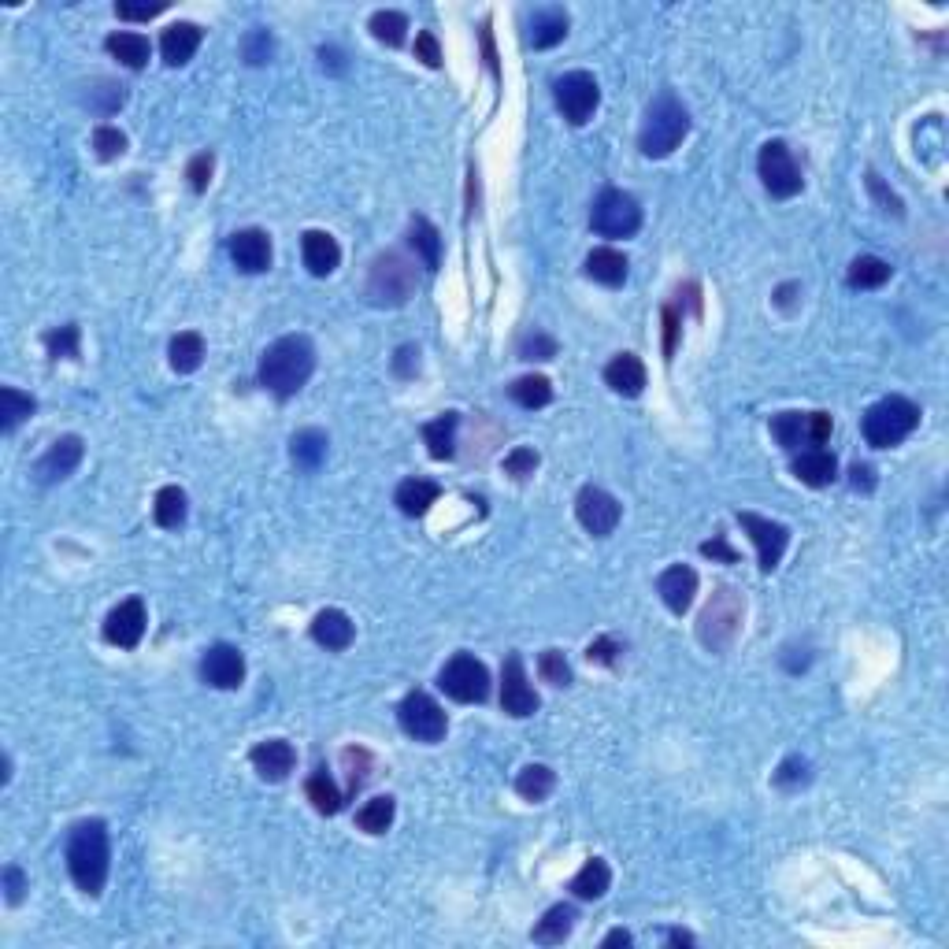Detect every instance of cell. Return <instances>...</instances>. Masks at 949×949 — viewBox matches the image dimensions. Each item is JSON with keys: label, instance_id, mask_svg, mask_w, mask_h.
I'll return each instance as SVG.
<instances>
[{"label": "cell", "instance_id": "6da1fadb", "mask_svg": "<svg viewBox=\"0 0 949 949\" xmlns=\"http://www.w3.org/2000/svg\"><path fill=\"white\" fill-rule=\"evenodd\" d=\"M312 371H316V349L304 334L279 338L260 356V386H267L275 397H293L312 379Z\"/></svg>", "mask_w": 949, "mask_h": 949}, {"label": "cell", "instance_id": "7a4b0ae2", "mask_svg": "<svg viewBox=\"0 0 949 949\" xmlns=\"http://www.w3.org/2000/svg\"><path fill=\"white\" fill-rule=\"evenodd\" d=\"M67 872L89 898H97L104 890V879H108V827H104V820H82L71 827Z\"/></svg>", "mask_w": 949, "mask_h": 949}, {"label": "cell", "instance_id": "3957f363", "mask_svg": "<svg viewBox=\"0 0 949 949\" xmlns=\"http://www.w3.org/2000/svg\"><path fill=\"white\" fill-rule=\"evenodd\" d=\"M686 134H690V112L671 93H660L657 101L649 104L642 134H638V149L646 152L649 160H660V156L679 149V141Z\"/></svg>", "mask_w": 949, "mask_h": 949}, {"label": "cell", "instance_id": "277c9868", "mask_svg": "<svg viewBox=\"0 0 949 949\" xmlns=\"http://www.w3.org/2000/svg\"><path fill=\"white\" fill-rule=\"evenodd\" d=\"M916 423H920V408L909 397H883L864 412V438L875 449H890L905 442L916 431Z\"/></svg>", "mask_w": 949, "mask_h": 949}, {"label": "cell", "instance_id": "5b68a950", "mask_svg": "<svg viewBox=\"0 0 949 949\" xmlns=\"http://www.w3.org/2000/svg\"><path fill=\"white\" fill-rule=\"evenodd\" d=\"M416 282V264L408 256L382 253L371 264V275H367V301L379 304V308H397L416 293Z\"/></svg>", "mask_w": 949, "mask_h": 949}, {"label": "cell", "instance_id": "8992f818", "mask_svg": "<svg viewBox=\"0 0 949 949\" xmlns=\"http://www.w3.org/2000/svg\"><path fill=\"white\" fill-rule=\"evenodd\" d=\"M742 612H746L742 597L734 594L731 586H720V590L712 594L709 608L701 612V627H697L701 642L709 649H727L731 638L738 634V627H742Z\"/></svg>", "mask_w": 949, "mask_h": 949}, {"label": "cell", "instance_id": "52a82bcc", "mask_svg": "<svg viewBox=\"0 0 949 949\" xmlns=\"http://www.w3.org/2000/svg\"><path fill=\"white\" fill-rule=\"evenodd\" d=\"M757 171H760L764 190L772 193V197H779V201H786V197H798L801 186H805L801 167H798V160H794V152H790V145H786V141H768V145L760 149Z\"/></svg>", "mask_w": 949, "mask_h": 949}, {"label": "cell", "instance_id": "ba28073f", "mask_svg": "<svg viewBox=\"0 0 949 949\" xmlns=\"http://www.w3.org/2000/svg\"><path fill=\"white\" fill-rule=\"evenodd\" d=\"M590 227H594L601 238H631L634 230L642 227V208H638V201H634L631 193L605 190L594 201Z\"/></svg>", "mask_w": 949, "mask_h": 949}, {"label": "cell", "instance_id": "9c48e42d", "mask_svg": "<svg viewBox=\"0 0 949 949\" xmlns=\"http://www.w3.org/2000/svg\"><path fill=\"white\" fill-rule=\"evenodd\" d=\"M438 686H442L453 701L471 705V701H482V697L490 694V671H486L482 660L471 657V653H456L442 668V675H438Z\"/></svg>", "mask_w": 949, "mask_h": 949}, {"label": "cell", "instance_id": "30bf717a", "mask_svg": "<svg viewBox=\"0 0 949 949\" xmlns=\"http://www.w3.org/2000/svg\"><path fill=\"white\" fill-rule=\"evenodd\" d=\"M397 720H401V727H405L408 738H416V742H442L445 738V712L442 705L434 701L431 694H423V690H412V694L401 701V709H397Z\"/></svg>", "mask_w": 949, "mask_h": 949}, {"label": "cell", "instance_id": "8fae6325", "mask_svg": "<svg viewBox=\"0 0 949 949\" xmlns=\"http://www.w3.org/2000/svg\"><path fill=\"white\" fill-rule=\"evenodd\" d=\"M772 434L783 449H801V445L820 449L831 438V416L827 412H783L772 419Z\"/></svg>", "mask_w": 949, "mask_h": 949}, {"label": "cell", "instance_id": "7c38bea8", "mask_svg": "<svg viewBox=\"0 0 949 949\" xmlns=\"http://www.w3.org/2000/svg\"><path fill=\"white\" fill-rule=\"evenodd\" d=\"M553 97H557V108L564 112V119L575 123V127H583L586 119L597 112V104H601V89H597L594 75H586V71H571V75L557 78Z\"/></svg>", "mask_w": 949, "mask_h": 949}, {"label": "cell", "instance_id": "4fadbf2b", "mask_svg": "<svg viewBox=\"0 0 949 949\" xmlns=\"http://www.w3.org/2000/svg\"><path fill=\"white\" fill-rule=\"evenodd\" d=\"M575 516H579V523H583L594 538H605V534H612L616 523H620V501L608 494V490H601V486H583V490H579V501H575Z\"/></svg>", "mask_w": 949, "mask_h": 949}, {"label": "cell", "instance_id": "5bb4252c", "mask_svg": "<svg viewBox=\"0 0 949 949\" xmlns=\"http://www.w3.org/2000/svg\"><path fill=\"white\" fill-rule=\"evenodd\" d=\"M738 523L749 531L753 545H757V557H760V571H775L779 560L786 553V542H790V531L783 523H772V519H760L753 512H738Z\"/></svg>", "mask_w": 949, "mask_h": 949}, {"label": "cell", "instance_id": "9a60e30c", "mask_svg": "<svg viewBox=\"0 0 949 949\" xmlns=\"http://www.w3.org/2000/svg\"><path fill=\"white\" fill-rule=\"evenodd\" d=\"M501 709H505L508 716H516V720L538 712V694H534V686L527 683V671H523L519 653H512V657L505 660V671H501Z\"/></svg>", "mask_w": 949, "mask_h": 949}, {"label": "cell", "instance_id": "2e32d148", "mask_svg": "<svg viewBox=\"0 0 949 949\" xmlns=\"http://www.w3.org/2000/svg\"><path fill=\"white\" fill-rule=\"evenodd\" d=\"M201 675L216 690H238L245 683V657L234 646H212L201 660Z\"/></svg>", "mask_w": 949, "mask_h": 949}, {"label": "cell", "instance_id": "e0dca14e", "mask_svg": "<svg viewBox=\"0 0 949 949\" xmlns=\"http://www.w3.org/2000/svg\"><path fill=\"white\" fill-rule=\"evenodd\" d=\"M145 623H149L145 620V605H141L138 597H130V601H123V605H115L112 612H108L104 638L119 649H134L141 642V634H145Z\"/></svg>", "mask_w": 949, "mask_h": 949}, {"label": "cell", "instance_id": "ac0fdd59", "mask_svg": "<svg viewBox=\"0 0 949 949\" xmlns=\"http://www.w3.org/2000/svg\"><path fill=\"white\" fill-rule=\"evenodd\" d=\"M230 260H234L238 271H245V275H260V271L271 267V238L256 227L238 230V234L230 238Z\"/></svg>", "mask_w": 949, "mask_h": 949}, {"label": "cell", "instance_id": "d6986e66", "mask_svg": "<svg viewBox=\"0 0 949 949\" xmlns=\"http://www.w3.org/2000/svg\"><path fill=\"white\" fill-rule=\"evenodd\" d=\"M249 760H253V768H256V775H260V779H267V783H282V779L293 772L297 753H293L290 742L271 738V742H260V746L249 753Z\"/></svg>", "mask_w": 949, "mask_h": 949}, {"label": "cell", "instance_id": "ffe728a7", "mask_svg": "<svg viewBox=\"0 0 949 949\" xmlns=\"http://www.w3.org/2000/svg\"><path fill=\"white\" fill-rule=\"evenodd\" d=\"M657 594L660 601L675 612V616H683L686 608L694 605V594H697V571L686 568V564H675V568H668L664 575L657 579Z\"/></svg>", "mask_w": 949, "mask_h": 949}, {"label": "cell", "instance_id": "44dd1931", "mask_svg": "<svg viewBox=\"0 0 949 949\" xmlns=\"http://www.w3.org/2000/svg\"><path fill=\"white\" fill-rule=\"evenodd\" d=\"M78 460H82V438H78V434H67L60 442H52V449L41 456L34 471H38L41 482H60L78 468Z\"/></svg>", "mask_w": 949, "mask_h": 949}, {"label": "cell", "instance_id": "7402d4cb", "mask_svg": "<svg viewBox=\"0 0 949 949\" xmlns=\"http://www.w3.org/2000/svg\"><path fill=\"white\" fill-rule=\"evenodd\" d=\"M301 253H304V267H308L316 279L330 275L334 267L342 264V249H338L334 234H327V230H308L301 238Z\"/></svg>", "mask_w": 949, "mask_h": 949}, {"label": "cell", "instance_id": "603a6c76", "mask_svg": "<svg viewBox=\"0 0 949 949\" xmlns=\"http://www.w3.org/2000/svg\"><path fill=\"white\" fill-rule=\"evenodd\" d=\"M201 49V26L193 23H175L164 30V38H160V52H164V64L171 67H182L193 60V52Z\"/></svg>", "mask_w": 949, "mask_h": 949}, {"label": "cell", "instance_id": "cb8c5ba5", "mask_svg": "<svg viewBox=\"0 0 949 949\" xmlns=\"http://www.w3.org/2000/svg\"><path fill=\"white\" fill-rule=\"evenodd\" d=\"M605 382L616 393H623V397H638L646 390V367H642V360L634 353H620L605 367Z\"/></svg>", "mask_w": 949, "mask_h": 949}, {"label": "cell", "instance_id": "d4e9b609", "mask_svg": "<svg viewBox=\"0 0 949 949\" xmlns=\"http://www.w3.org/2000/svg\"><path fill=\"white\" fill-rule=\"evenodd\" d=\"M353 634V620L345 612H338V608H323L312 620V638L327 649H349L353 646Z\"/></svg>", "mask_w": 949, "mask_h": 949}, {"label": "cell", "instance_id": "484cf974", "mask_svg": "<svg viewBox=\"0 0 949 949\" xmlns=\"http://www.w3.org/2000/svg\"><path fill=\"white\" fill-rule=\"evenodd\" d=\"M794 475H798L805 486H827V482H835L838 464L827 449H805V453L794 460Z\"/></svg>", "mask_w": 949, "mask_h": 949}, {"label": "cell", "instance_id": "4316f807", "mask_svg": "<svg viewBox=\"0 0 949 949\" xmlns=\"http://www.w3.org/2000/svg\"><path fill=\"white\" fill-rule=\"evenodd\" d=\"M586 275L601 286H623L627 279V256L616 253V249H594L586 256Z\"/></svg>", "mask_w": 949, "mask_h": 949}, {"label": "cell", "instance_id": "83f0119b", "mask_svg": "<svg viewBox=\"0 0 949 949\" xmlns=\"http://www.w3.org/2000/svg\"><path fill=\"white\" fill-rule=\"evenodd\" d=\"M104 45H108V52H112L123 67H130V71H141V67L149 64V38H145V34L123 30V34H112Z\"/></svg>", "mask_w": 949, "mask_h": 949}, {"label": "cell", "instance_id": "f1b7e54d", "mask_svg": "<svg viewBox=\"0 0 949 949\" xmlns=\"http://www.w3.org/2000/svg\"><path fill=\"white\" fill-rule=\"evenodd\" d=\"M438 494H442V490H438L431 479H405L397 486V508H401L405 516H423V512L438 501Z\"/></svg>", "mask_w": 949, "mask_h": 949}, {"label": "cell", "instance_id": "f546056e", "mask_svg": "<svg viewBox=\"0 0 949 949\" xmlns=\"http://www.w3.org/2000/svg\"><path fill=\"white\" fill-rule=\"evenodd\" d=\"M608 883H612L608 864L601 861V857H590V861L583 864V872L571 879V894L579 901H597L608 890Z\"/></svg>", "mask_w": 949, "mask_h": 949}, {"label": "cell", "instance_id": "4dcf8cb0", "mask_svg": "<svg viewBox=\"0 0 949 949\" xmlns=\"http://www.w3.org/2000/svg\"><path fill=\"white\" fill-rule=\"evenodd\" d=\"M408 241H412V249L419 253L423 267H427V271H438V264H442V234L434 230V223L416 216L412 219V230H408Z\"/></svg>", "mask_w": 949, "mask_h": 949}, {"label": "cell", "instance_id": "1f68e13d", "mask_svg": "<svg viewBox=\"0 0 949 949\" xmlns=\"http://www.w3.org/2000/svg\"><path fill=\"white\" fill-rule=\"evenodd\" d=\"M456 427H460V416H456V412H445V416L431 419V423L423 427V442H427L434 460H449V456H453Z\"/></svg>", "mask_w": 949, "mask_h": 949}, {"label": "cell", "instance_id": "d6a6232c", "mask_svg": "<svg viewBox=\"0 0 949 949\" xmlns=\"http://www.w3.org/2000/svg\"><path fill=\"white\" fill-rule=\"evenodd\" d=\"M327 434L323 431H297L290 442V453H293V464L304 471H316L323 460H327Z\"/></svg>", "mask_w": 949, "mask_h": 949}, {"label": "cell", "instance_id": "836d02e7", "mask_svg": "<svg viewBox=\"0 0 949 949\" xmlns=\"http://www.w3.org/2000/svg\"><path fill=\"white\" fill-rule=\"evenodd\" d=\"M568 34V15L560 8H545L531 19V45L534 49H553Z\"/></svg>", "mask_w": 949, "mask_h": 949}, {"label": "cell", "instance_id": "e575fe53", "mask_svg": "<svg viewBox=\"0 0 949 949\" xmlns=\"http://www.w3.org/2000/svg\"><path fill=\"white\" fill-rule=\"evenodd\" d=\"M571 927H575V909H571V905H553V909L538 920V927H534V942L557 946V942H564V938L571 935Z\"/></svg>", "mask_w": 949, "mask_h": 949}, {"label": "cell", "instance_id": "d590c367", "mask_svg": "<svg viewBox=\"0 0 949 949\" xmlns=\"http://www.w3.org/2000/svg\"><path fill=\"white\" fill-rule=\"evenodd\" d=\"M304 794H308V801H312V805H316V812H323V816H334V812H342V805H345L342 790L334 786V779L327 775V768L312 772V779H308V786H304Z\"/></svg>", "mask_w": 949, "mask_h": 949}, {"label": "cell", "instance_id": "8d00e7d4", "mask_svg": "<svg viewBox=\"0 0 949 949\" xmlns=\"http://www.w3.org/2000/svg\"><path fill=\"white\" fill-rule=\"evenodd\" d=\"M553 786H557V775L549 764H527L516 779V790L523 801H545L553 794Z\"/></svg>", "mask_w": 949, "mask_h": 949}, {"label": "cell", "instance_id": "74e56055", "mask_svg": "<svg viewBox=\"0 0 949 949\" xmlns=\"http://www.w3.org/2000/svg\"><path fill=\"white\" fill-rule=\"evenodd\" d=\"M204 360V338L197 334V330H182L175 342H171V367H175L178 375H190V371H197Z\"/></svg>", "mask_w": 949, "mask_h": 949}, {"label": "cell", "instance_id": "f35d334b", "mask_svg": "<svg viewBox=\"0 0 949 949\" xmlns=\"http://www.w3.org/2000/svg\"><path fill=\"white\" fill-rule=\"evenodd\" d=\"M34 408H38V401H34L30 393L15 390V386H4V390H0V427H4V431H15L26 416H34Z\"/></svg>", "mask_w": 949, "mask_h": 949}, {"label": "cell", "instance_id": "ab89813d", "mask_svg": "<svg viewBox=\"0 0 949 949\" xmlns=\"http://www.w3.org/2000/svg\"><path fill=\"white\" fill-rule=\"evenodd\" d=\"M886 279H890V264L879 256H857L849 264V286H857V290H879Z\"/></svg>", "mask_w": 949, "mask_h": 949}, {"label": "cell", "instance_id": "60d3db41", "mask_svg": "<svg viewBox=\"0 0 949 949\" xmlns=\"http://www.w3.org/2000/svg\"><path fill=\"white\" fill-rule=\"evenodd\" d=\"M508 393H512V401L523 408H545L553 401V386H549V379H542V375H523V379H516L508 386Z\"/></svg>", "mask_w": 949, "mask_h": 949}, {"label": "cell", "instance_id": "b9f144b4", "mask_svg": "<svg viewBox=\"0 0 949 949\" xmlns=\"http://www.w3.org/2000/svg\"><path fill=\"white\" fill-rule=\"evenodd\" d=\"M393 812H397L393 798H371L364 809L356 812V823H360V831H367V835H386L393 823Z\"/></svg>", "mask_w": 949, "mask_h": 949}, {"label": "cell", "instance_id": "7bdbcfd3", "mask_svg": "<svg viewBox=\"0 0 949 949\" xmlns=\"http://www.w3.org/2000/svg\"><path fill=\"white\" fill-rule=\"evenodd\" d=\"M152 516H156V523H160V527H178V523L186 519V494H182L178 486H164V490L156 494V508H152Z\"/></svg>", "mask_w": 949, "mask_h": 949}, {"label": "cell", "instance_id": "ee69618b", "mask_svg": "<svg viewBox=\"0 0 949 949\" xmlns=\"http://www.w3.org/2000/svg\"><path fill=\"white\" fill-rule=\"evenodd\" d=\"M408 30V19L401 12H375L371 15V34L382 41V45H401Z\"/></svg>", "mask_w": 949, "mask_h": 949}, {"label": "cell", "instance_id": "f6af8a7d", "mask_svg": "<svg viewBox=\"0 0 949 949\" xmlns=\"http://www.w3.org/2000/svg\"><path fill=\"white\" fill-rule=\"evenodd\" d=\"M93 149H97L101 160H115V156L127 152V134L115 127H97L93 130Z\"/></svg>", "mask_w": 949, "mask_h": 949}, {"label": "cell", "instance_id": "bcb514c9", "mask_svg": "<svg viewBox=\"0 0 949 949\" xmlns=\"http://www.w3.org/2000/svg\"><path fill=\"white\" fill-rule=\"evenodd\" d=\"M538 671H542L545 683H553V686H568L571 683V668H568V660H564V653H560V649H545L542 660H538Z\"/></svg>", "mask_w": 949, "mask_h": 949}, {"label": "cell", "instance_id": "7dc6e473", "mask_svg": "<svg viewBox=\"0 0 949 949\" xmlns=\"http://www.w3.org/2000/svg\"><path fill=\"white\" fill-rule=\"evenodd\" d=\"M45 345H49V353L60 360V356H78V327L75 323H67V327L52 330V334H45Z\"/></svg>", "mask_w": 949, "mask_h": 949}, {"label": "cell", "instance_id": "c3c4849f", "mask_svg": "<svg viewBox=\"0 0 949 949\" xmlns=\"http://www.w3.org/2000/svg\"><path fill=\"white\" fill-rule=\"evenodd\" d=\"M212 167H216V156H212V152H201V156H193V160H190V171H186V178H190V190L193 193L208 190V182H212Z\"/></svg>", "mask_w": 949, "mask_h": 949}, {"label": "cell", "instance_id": "681fc988", "mask_svg": "<svg viewBox=\"0 0 949 949\" xmlns=\"http://www.w3.org/2000/svg\"><path fill=\"white\" fill-rule=\"evenodd\" d=\"M534 468H538V453L534 449H512L505 456V471L512 479H527V475H534Z\"/></svg>", "mask_w": 949, "mask_h": 949}, {"label": "cell", "instance_id": "f907efd6", "mask_svg": "<svg viewBox=\"0 0 949 949\" xmlns=\"http://www.w3.org/2000/svg\"><path fill=\"white\" fill-rule=\"evenodd\" d=\"M519 356H523V360H553V356H557V342L545 338V334H531V338H523V345H519Z\"/></svg>", "mask_w": 949, "mask_h": 949}, {"label": "cell", "instance_id": "816d5d0a", "mask_svg": "<svg viewBox=\"0 0 949 949\" xmlns=\"http://www.w3.org/2000/svg\"><path fill=\"white\" fill-rule=\"evenodd\" d=\"M798 783H809V760H801V757L783 760V768L775 772V786H798Z\"/></svg>", "mask_w": 949, "mask_h": 949}, {"label": "cell", "instance_id": "f5cc1de1", "mask_svg": "<svg viewBox=\"0 0 949 949\" xmlns=\"http://www.w3.org/2000/svg\"><path fill=\"white\" fill-rule=\"evenodd\" d=\"M271 34L267 30H256V34H249V41H245V60L249 64H267L271 60Z\"/></svg>", "mask_w": 949, "mask_h": 949}, {"label": "cell", "instance_id": "db71d44e", "mask_svg": "<svg viewBox=\"0 0 949 949\" xmlns=\"http://www.w3.org/2000/svg\"><path fill=\"white\" fill-rule=\"evenodd\" d=\"M416 56L427 67H442V49H438V38H434L431 30L416 34Z\"/></svg>", "mask_w": 949, "mask_h": 949}, {"label": "cell", "instance_id": "11a10c76", "mask_svg": "<svg viewBox=\"0 0 949 949\" xmlns=\"http://www.w3.org/2000/svg\"><path fill=\"white\" fill-rule=\"evenodd\" d=\"M167 4L164 0H156V4H115V12H119V19H134V23H145V19H152V15H160Z\"/></svg>", "mask_w": 949, "mask_h": 949}, {"label": "cell", "instance_id": "9f6ffc18", "mask_svg": "<svg viewBox=\"0 0 949 949\" xmlns=\"http://www.w3.org/2000/svg\"><path fill=\"white\" fill-rule=\"evenodd\" d=\"M868 190H872V197L879 204H883V212H894V216H901V201L894 197V193L883 186V178L875 175V171H868Z\"/></svg>", "mask_w": 949, "mask_h": 949}, {"label": "cell", "instance_id": "6f0895ef", "mask_svg": "<svg viewBox=\"0 0 949 949\" xmlns=\"http://www.w3.org/2000/svg\"><path fill=\"white\" fill-rule=\"evenodd\" d=\"M616 653H620V646H616L612 638H597L594 646L586 649V660H590V664H612Z\"/></svg>", "mask_w": 949, "mask_h": 949}, {"label": "cell", "instance_id": "680465c9", "mask_svg": "<svg viewBox=\"0 0 949 949\" xmlns=\"http://www.w3.org/2000/svg\"><path fill=\"white\" fill-rule=\"evenodd\" d=\"M4 890H8V894H4V898L12 901V905H19V901H23L26 879H23V872H19V868H15V864H8V868H4Z\"/></svg>", "mask_w": 949, "mask_h": 949}, {"label": "cell", "instance_id": "91938a15", "mask_svg": "<svg viewBox=\"0 0 949 949\" xmlns=\"http://www.w3.org/2000/svg\"><path fill=\"white\" fill-rule=\"evenodd\" d=\"M701 553H705V557H712V560H723V564H734V560H738V553H734V549L723 542V538H712V542H705V545H701Z\"/></svg>", "mask_w": 949, "mask_h": 949}, {"label": "cell", "instance_id": "94428289", "mask_svg": "<svg viewBox=\"0 0 949 949\" xmlns=\"http://www.w3.org/2000/svg\"><path fill=\"white\" fill-rule=\"evenodd\" d=\"M664 327H668V338H664V353L671 356V349H675V330H679V312H675V308H664Z\"/></svg>", "mask_w": 949, "mask_h": 949}, {"label": "cell", "instance_id": "6125c7cd", "mask_svg": "<svg viewBox=\"0 0 949 949\" xmlns=\"http://www.w3.org/2000/svg\"><path fill=\"white\" fill-rule=\"evenodd\" d=\"M849 475H853V490H872V486H875L872 468H868V464H853V471H849Z\"/></svg>", "mask_w": 949, "mask_h": 949}, {"label": "cell", "instance_id": "be15d7a7", "mask_svg": "<svg viewBox=\"0 0 949 949\" xmlns=\"http://www.w3.org/2000/svg\"><path fill=\"white\" fill-rule=\"evenodd\" d=\"M605 946H631V931H612L605 938Z\"/></svg>", "mask_w": 949, "mask_h": 949}, {"label": "cell", "instance_id": "e7e4bbea", "mask_svg": "<svg viewBox=\"0 0 949 949\" xmlns=\"http://www.w3.org/2000/svg\"><path fill=\"white\" fill-rule=\"evenodd\" d=\"M668 938L675 942V946H690V942H694V935H686V931H671Z\"/></svg>", "mask_w": 949, "mask_h": 949}]
</instances>
